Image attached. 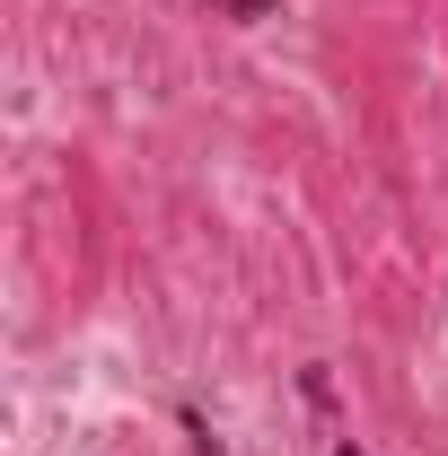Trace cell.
I'll return each mask as SVG.
<instances>
[{"label": "cell", "instance_id": "cell-1", "mask_svg": "<svg viewBox=\"0 0 448 456\" xmlns=\"http://www.w3.org/2000/svg\"><path fill=\"white\" fill-rule=\"evenodd\" d=\"M176 421H185V448H194V456H228V448H220V430H212V421H203V412H194V403H185V412H176Z\"/></svg>", "mask_w": 448, "mask_h": 456}, {"label": "cell", "instance_id": "cell-2", "mask_svg": "<svg viewBox=\"0 0 448 456\" xmlns=\"http://www.w3.org/2000/svg\"><path fill=\"white\" fill-rule=\"evenodd\" d=\"M212 9H220V18H237V27H255V18H273L281 0H212Z\"/></svg>", "mask_w": 448, "mask_h": 456}, {"label": "cell", "instance_id": "cell-3", "mask_svg": "<svg viewBox=\"0 0 448 456\" xmlns=\"http://www.w3.org/2000/svg\"><path fill=\"white\" fill-rule=\"evenodd\" d=\"M335 456H361V448H352V439H335Z\"/></svg>", "mask_w": 448, "mask_h": 456}]
</instances>
